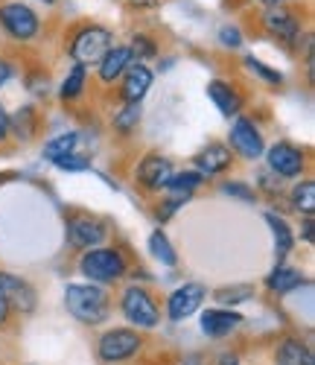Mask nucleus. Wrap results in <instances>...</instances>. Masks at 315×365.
<instances>
[{
	"label": "nucleus",
	"instance_id": "nucleus-1",
	"mask_svg": "<svg viewBox=\"0 0 315 365\" xmlns=\"http://www.w3.org/2000/svg\"><path fill=\"white\" fill-rule=\"evenodd\" d=\"M65 304L68 313L82 324H100L108 319V295L93 284H68Z\"/></svg>",
	"mask_w": 315,
	"mask_h": 365
},
{
	"label": "nucleus",
	"instance_id": "nucleus-2",
	"mask_svg": "<svg viewBox=\"0 0 315 365\" xmlns=\"http://www.w3.org/2000/svg\"><path fill=\"white\" fill-rule=\"evenodd\" d=\"M111 50V33L105 26H82L79 33L73 36V44H71V56L73 62L88 68V65H100L105 53Z\"/></svg>",
	"mask_w": 315,
	"mask_h": 365
},
{
	"label": "nucleus",
	"instance_id": "nucleus-3",
	"mask_svg": "<svg viewBox=\"0 0 315 365\" xmlns=\"http://www.w3.org/2000/svg\"><path fill=\"white\" fill-rule=\"evenodd\" d=\"M79 269L85 278L105 284V281H117L125 275V260L117 249H91L82 255Z\"/></svg>",
	"mask_w": 315,
	"mask_h": 365
},
{
	"label": "nucleus",
	"instance_id": "nucleus-4",
	"mask_svg": "<svg viewBox=\"0 0 315 365\" xmlns=\"http://www.w3.org/2000/svg\"><path fill=\"white\" fill-rule=\"evenodd\" d=\"M0 24H4V29L18 41H29V38H36V33H38V15L26 4L0 6Z\"/></svg>",
	"mask_w": 315,
	"mask_h": 365
},
{
	"label": "nucleus",
	"instance_id": "nucleus-5",
	"mask_svg": "<svg viewBox=\"0 0 315 365\" xmlns=\"http://www.w3.org/2000/svg\"><path fill=\"white\" fill-rule=\"evenodd\" d=\"M140 351V336L135 330H125V327H117V330H108L105 336L100 339V356L105 362H120V359H129Z\"/></svg>",
	"mask_w": 315,
	"mask_h": 365
},
{
	"label": "nucleus",
	"instance_id": "nucleus-6",
	"mask_svg": "<svg viewBox=\"0 0 315 365\" xmlns=\"http://www.w3.org/2000/svg\"><path fill=\"white\" fill-rule=\"evenodd\" d=\"M123 313H125V319H129L132 324H138V327H155L158 319H161V316H158L155 301L146 295V289H138V287L123 292Z\"/></svg>",
	"mask_w": 315,
	"mask_h": 365
},
{
	"label": "nucleus",
	"instance_id": "nucleus-7",
	"mask_svg": "<svg viewBox=\"0 0 315 365\" xmlns=\"http://www.w3.org/2000/svg\"><path fill=\"white\" fill-rule=\"evenodd\" d=\"M231 146L239 152L242 158H260L263 155V138L257 132V126L251 123V120L245 117H237L234 126H231Z\"/></svg>",
	"mask_w": 315,
	"mask_h": 365
},
{
	"label": "nucleus",
	"instance_id": "nucleus-8",
	"mask_svg": "<svg viewBox=\"0 0 315 365\" xmlns=\"http://www.w3.org/2000/svg\"><path fill=\"white\" fill-rule=\"evenodd\" d=\"M202 301H205V287L202 284H184L170 295L167 313H170L172 322H184L187 316H193L202 307Z\"/></svg>",
	"mask_w": 315,
	"mask_h": 365
},
{
	"label": "nucleus",
	"instance_id": "nucleus-9",
	"mask_svg": "<svg viewBox=\"0 0 315 365\" xmlns=\"http://www.w3.org/2000/svg\"><path fill=\"white\" fill-rule=\"evenodd\" d=\"M266 158H269V167L283 178L301 175V170H304V152L292 143H274Z\"/></svg>",
	"mask_w": 315,
	"mask_h": 365
},
{
	"label": "nucleus",
	"instance_id": "nucleus-10",
	"mask_svg": "<svg viewBox=\"0 0 315 365\" xmlns=\"http://www.w3.org/2000/svg\"><path fill=\"white\" fill-rule=\"evenodd\" d=\"M172 178V164L161 155H146L138 164V181L149 190H161L167 187V181Z\"/></svg>",
	"mask_w": 315,
	"mask_h": 365
},
{
	"label": "nucleus",
	"instance_id": "nucleus-11",
	"mask_svg": "<svg viewBox=\"0 0 315 365\" xmlns=\"http://www.w3.org/2000/svg\"><path fill=\"white\" fill-rule=\"evenodd\" d=\"M68 234H71V242L79 249H97L105 240V228L100 222H93L91 217H73L68 222Z\"/></svg>",
	"mask_w": 315,
	"mask_h": 365
},
{
	"label": "nucleus",
	"instance_id": "nucleus-12",
	"mask_svg": "<svg viewBox=\"0 0 315 365\" xmlns=\"http://www.w3.org/2000/svg\"><path fill=\"white\" fill-rule=\"evenodd\" d=\"M263 24H266V29L274 38H283V41H292L301 33L298 18L289 9H283V6H269V12L263 15Z\"/></svg>",
	"mask_w": 315,
	"mask_h": 365
},
{
	"label": "nucleus",
	"instance_id": "nucleus-13",
	"mask_svg": "<svg viewBox=\"0 0 315 365\" xmlns=\"http://www.w3.org/2000/svg\"><path fill=\"white\" fill-rule=\"evenodd\" d=\"M149 88H152V71L146 65H129V71H125V82H123V100L125 103H140Z\"/></svg>",
	"mask_w": 315,
	"mask_h": 365
},
{
	"label": "nucleus",
	"instance_id": "nucleus-14",
	"mask_svg": "<svg viewBox=\"0 0 315 365\" xmlns=\"http://www.w3.org/2000/svg\"><path fill=\"white\" fill-rule=\"evenodd\" d=\"M207 97L213 100V106L222 111L225 117H234V114H239V108H242V97L237 94V91H234L228 82H222V79L207 82Z\"/></svg>",
	"mask_w": 315,
	"mask_h": 365
},
{
	"label": "nucleus",
	"instance_id": "nucleus-15",
	"mask_svg": "<svg viewBox=\"0 0 315 365\" xmlns=\"http://www.w3.org/2000/svg\"><path fill=\"white\" fill-rule=\"evenodd\" d=\"M196 167L202 175H216V173H225L231 167V149L222 143H210L207 149H202L196 155Z\"/></svg>",
	"mask_w": 315,
	"mask_h": 365
},
{
	"label": "nucleus",
	"instance_id": "nucleus-16",
	"mask_svg": "<svg viewBox=\"0 0 315 365\" xmlns=\"http://www.w3.org/2000/svg\"><path fill=\"white\" fill-rule=\"evenodd\" d=\"M239 313L234 310H205L202 313V330L207 333V336L219 339V336H228V333L239 324Z\"/></svg>",
	"mask_w": 315,
	"mask_h": 365
},
{
	"label": "nucleus",
	"instance_id": "nucleus-17",
	"mask_svg": "<svg viewBox=\"0 0 315 365\" xmlns=\"http://www.w3.org/2000/svg\"><path fill=\"white\" fill-rule=\"evenodd\" d=\"M0 289H4V295L9 298V304L15 301L21 310H33L36 292H33V287H29L26 281H21L15 275H6V272H0Z\"/></svg>",
	"mask_w": 315,
	"mask_h": 365
},
{
	"label": "nucleus",
	"instance_id": "nucleus-18",
	"mask_svg": "<svg viewBox=\"0 0 315 365\" xmlns=\"http://www.w3.org/2000/svg\"><path fill=\"white\" fill-rule=\"evenodd\" d=\"M129 65H132L129 47H111L105 53V58L100 62V79L103 82H114V79H120L125 71H129Z\"/></svg>",
	"mask_w": 315,
	"mask_h": 365
},
{
	"label": "nucleus",
	"instance_id": "nucleus-19",
	"mask_svg": "<svg viewBox=\"0 0 315 365\" xmlns=\"http://www.w3.org/2000/svg\"><path fill=\"white\" fill-rule=\"evenodd\" d=\"M277 365H315L309 348L298 339H286L277 348Z\"/></svg>",
	"mask_w": 315,
	"mask_h": 365
},
{
	"label": "nucleus",
	"instance_id": "nucleus-20",
	"mask_svg": "<svg viewBox=\"0 0 315 365\" xmlns=\"http://www.w3.org/2000/svg\"><path fill=\"white\" fill-rule=\"evenodd\" d=\"M269 289L272 292H277V295H286V292H292L295 287H301L304 284V275L298 269H286V266H277L272 275H269Z\"/></svg>",
	"mask_w": 315,
	"mask_h": 365
},
{
	"label": "nucleus",
	"instance_id": "nucleus-21",
	"mask_svg": "<svg viewBox=\"0 0 315 365\" xmlns=\"http://www.w3.org/2000/svg\"><path fill=\"white\" fill-rule=\"evenodd\" d=\"M266 222L272 225V234H274V246H277V257H286L295 246V240H292V231L289 225L283 222L277 214H266Z\"/></svg>",
	"mask_w": 315,
	"mask_h": 365
},
{
	"label": "nucleus",
	"instance_id": "nucleus-22",
	"mask_svg": "<svg viewBox=\"0 0 315 365\" xmlns=\"http://www.w3.org/2000/svg\"><path fill=\"white\" fill-rule=\"evenodd\" d=\"M76 140H79L76 132H65V135H58V138L47 140V143H44V158H47V161H58V158L71 155L73 146H76Z\"/></svg>",
	"mask_w": 315,
	"mask_h": 365
},
{
	"label": "nucleus",
	"instance_id": "nucleus-23",
	"mask_svg": "<svg viewBox=\"0 0 315 365\" xmlns=\"http://www.w3.org/2000/svg\"><path fill=\"white\" fill-rule=\"evenodd\" d=\"M9 132H15L18 138L29 140V138L36 135V111L29 108V106H24V108L9 120Z\"/></svg>",
	"mask_w": 315,
	"mask_h": 365
},
{
	"label": "nucleus",
	"instance_id": "nucleus-24",
	"mask_svg": "<svg viewBox=\"0 0 315 365\" xmlns=\"http://www.w3.org/2000/svg\"><path fill=\"white\" fill-rule=\"evenodd\" d=\"M149 252H152V257H155V260H161L164 266H175V260H178L164 231H155V234L149 237Z\"/></svg>",
	"mask_w": 315,
	"mask_h": 365
},
{
	"label": "nucleus",
	"instance_id": "nucleus-25",
	"mask_svg": "<svg viewBox=\"0 0 315 365\" xmlns=\"http://www.w3.org/2000/svg\"><path fill=\"white\" fill-rule=\"evenodd\" d=\"M292 205L298 214H312L315 210V181H301V185L292 190Z\"/></svg>",
	"mask_w": 315,
	"mask_h": 365
},
{
	"label": "nucleus",
	"instance_id": "nucleus-26",
	"mask_svg": "<svg viewBox=\"0 0 315 365\" xmlns=\"http://www.w3.org/2000/svg\"><path fill=\"white\" fill-rule=\"evenodd\" d=\"M202 173H172V178L167 181V187L172 193H184V196H190V190H196L202 185Z\"/></svg>",
	"mask_w": 315,
	"mask_h": 365
},
{
	"label": "nucleus",
	"instance_id": "nucleus-27",
	"mask_svg": "<svg viewBox=\"0 0 315 365\" xmlns=\"http://www.w3.org/2000/svg\"><path fill=\"white\" fill-rule=\"evenodd\" d=\"M85 88V68L82 65H73L71 73L65 76V85H61V97L65 100H76Z\"/></svg>",
	"mask_w": 315,
	"mask_h": 365
},
{
	"label": "nucleus",
	"instance_id": "nucleus-28",
	"mask_svg": "<svg viewBox=\"0 0 315 365\" xmlns=\"http://www.w3.org/2000/svg\"><path fill=\"white\" fill-rule=\"evenodd\" d=\"M138 120H140V103H129L125 106L117 117H114V126H117V132H132L135 126H138Z\"/></svg>",
	"mask_w": 315,
	"mask_h": 365
},
{
	"label": "nucleus",
	"instance_id": "nucleus-29",
	"mask_svg": "<svg viewBox=\"0 0 315 365\" xmlns=\"http://www.w3.org/2000/svg\"><path fill=\"white\" fill-rule=\"evenodd\" d=\"M245 68H248L251 73H257V76H263V79H266V82H272V85H280V82H283V76H280L277 71L266 68V65L260 62V58H254V56H248V58H245Z\"/></svg>",
	"mask_w": 315,
	"mask_h": 365
},
{
	"label": "nucleus",
	"instance_id": "nucleus-30",
	"mask_svg": "<svg viewBox=\"0 0 315 365\" xmlns=\"http://www.w3.org/2000/svg\"><path fill=\"white\" fill-rule=\"evenodd\" d=\"M129 53H132V56H138V62H143V58H152V56H155V44H152V38H149V36H135V41H132Z\"/></svg>",
	"mask_w": 315,
	"mask_h": 365
},
{
	"label": "nucleus",
	"instance_id": "nucleus-31",
	"mask_svg": "<svg viewBox=\"0 0 315 365\" xmlns=\"http://www.w3.org/2000/svg\"><path fill=\"white\" fill-rule=\"evenodd\" d=\"M248 295H251V287H225L216 292V298L222 304H237V301H245Z\"/></svg>",
	"mask_w": 315,
	"mask_h": 365
},
{
	"label": "nucleus",
	"instance_id": "nucleus-32",
	"mask_svg": "<svg viewBox=\"0 0 315 365\" xmlns=\"http://www.w3.org/2000/svg\"><path fill=\"white\" fill-rule=\"evenodd\" d=\"M58 170H73V173H79V170H88L91 167V161L88 158H79L76 152H71V155H65V158H58V161H53Z\"/></svg>",
	"mask_w": 315,
	"mask_h": 365
},
{
	"label": "nucleus",
	"instance_id": "nucleus-33",
	"mask_svg": "<svg viewBox=\"0 0 315 365\" xmlns=\"http://www.w3.org/2000/svg\"><path fill=\"white\" fill-rule=\"evenodd\" d=\"M219 38H222L225 47H239L242 44V33L237 26H222V29H219Z\"/></svg>",
	"mask_w": 315,
	"mask_h": 365
},
{
	"label": "nucleus",
	"instance_id": "nucleus-34",
	"mask_svg": "<svg viewBox=\"0 0 315 365\" xmlns=\"http://www.w3.org/2000/svg\"><path fill=\"white\" fill-rule=\"evenodd\" d=\"M228 196H237V199H242V202H254V190L251 187H245V185H237V181H231V185H225L222 187Z\"/></svg>",
	"mask_w": 315,
	"mask_h": 365
},
{
	"label": "nucleus",
	"instance_id": "nucleus-35",
	"mask_svg": "<svg viewBox=\"0 0 315 365\" xmlns=\"http://www.w3.org/2000/svg\"><path fill=\"white\" fill-rule=\"evenodd\" d=\"M9 307H12V304H9V298L4 295V289H0V324L6 322V316H9Z\"/></svg>",
	"mask_w": 315,
	"mask_h": 365
},
{
	"label": "nucleus",
	"instance_id": "nucleus-36",
	"mask_svg": "<svg viewBox=\"0 0 315 365\" xmlns=\"http://www.w3.org/2000/svg\"><path fill=\"white\" fill-rule=\"evenodd\" d=\"M12 79V65L9 62H4V58H0V85H6Z\"/></svg>",
	"mask_w": 315,
	"mask_h": 365
},
{
	"label": "nucleus",
	"instance_id": "nucleus-37",
	"mask_svg": "<svg viewBox=\"0 0 315 365\" xmlns=\"http://www.w3.org/2000/svg\"><path fill=\"white\" fill-rule=\"evenodd\" d=\"M6 135H9V114L0 108V140H4Z\"/></svg>",
	"mask_w": 315,
	"mask_h": 365
},
{
	"label": "nucleus",
	"instance_id": "nucleus-38",
	"mask_svg": "<svg viewBox=\"0 0 315 365\" xmlns=\"http://www.w3.org/2000/svg\"><path fill=\"white\" fill-rule=\"evenodd\" d=\"M132 4H135V6H155L158 0H132Z\"/></svg>",
	"mask_w": 315,
	"mask_h": 365
},
{
	"label": "nucleus",
	"instance_id": "nucleus-39",
	"mask_svg": "<svg viewBox=\"0 0 315 365\" xmlns=\"http://www.w3.org/2000/svg\"><path fill=\"white\" fill-rule=\"evenodd\" d=\"M222 365H237V356H222Z\"/></svg>",
	"mask_w": 315,
	"mask_h": 365
},
{
	"label": "nucleus",
	"instance_id": "nucleus-40",
	"mask_svg": "<svg viewBox=\"0 0 315 365\" xmlns=\"http://www.w3.org/2000/svg\"><path fill=\"white\" fill-rule=\"evenodd\" d=\"M263 4H269V6H280L283 0H263Z\"/></svg>",
	"mask_w": 315,
	"mask_h": 365
},
{
	"label": "nucleus",
	"instance_id": "nucleus-41",
	"mask_svg": "<svg viewBox=\"0 0 315 365\" xmlns=\"http://www.w3.org/2000/svg\"><path fill=\"white\" fill-rule=\"evenodd\" d=\"M41 4H56V0H41Z\"/></svg>",
	"mask_w": 315,
	"mask_h": 365
}]
</instances>
